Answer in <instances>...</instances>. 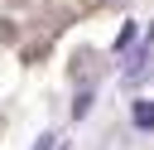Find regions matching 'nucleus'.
I'll list each match as a JSON object with an SVG mask.
<instances>
[{"mask_svg": "<svg viewBox=\"0 0 154 150\" xmlns=\"http://www.w3.org/2000/svg\"><path fill=\"white\" fill-rule=\"evenodd\" d=\"M58 145H63L58 135H38V145H34V150H58Z\"/></svg>", "mask_w": 154, "mask_h": 150, "instance_id": "nucleus-3", "label": "nucleus"}, {"mask_svg": "<svg viewBox=\"0 0 154 150\" xmlns=\"http://www.w3.org/2000/svg\"><path fill=\"white\" fill-rule=\"evenodd\" d=\"M135 126H140V131L154 126V102H135Z\"/></svg>", "mask_w": 154, "mask_h": 150, "instance_id": "nucleus-1", "label": "nucleus"}, {"mask_svg": "<svg viewBox=\"0 0 154 150\" xmlns=\"http://www.w3.org/2000/svg\"><path fill=\"white\" fill-rule=\"evenodd\" d=\"M130 44H135V24H125V29H120V39H116V48H120V53H125V48H130Z\"/></svg>", "mask_w": 154, "mask_h": 150, "instance_id": "nucleus-2", "label": "nucleus"}]
</instances>
